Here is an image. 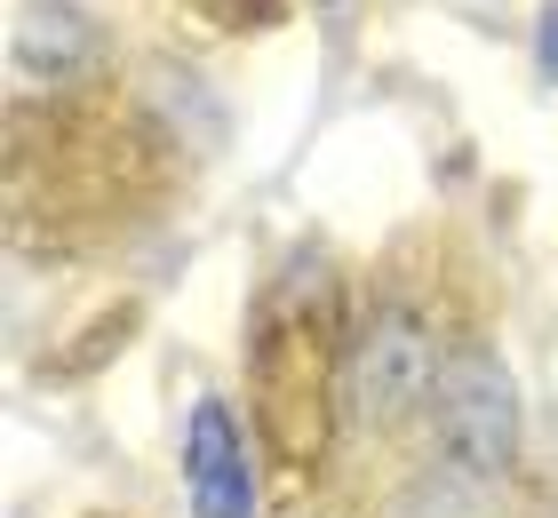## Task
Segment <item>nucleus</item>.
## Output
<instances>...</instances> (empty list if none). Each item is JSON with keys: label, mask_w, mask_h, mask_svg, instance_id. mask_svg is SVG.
<instances>
[{"label": "nucleus", "mask_w": 558, "mask_h": 518, "mask_svg": "<svg viewBox=\"0 0 558 518\" xmlns=\"http://www.w3.org/2000/svg\"><path fill=\"white\" fill-rule=\"evenodd\" d=\"M430 391H439V344H430L423 311L375 303L367 327L351 335V351H343V399H351V414L375 423V431H391V423H408Z\"/></svg>", "instance_id": "1"}, {"label": "nucleus", "mask_w": 558, "mask_h": 518, "mask_svg": "<svg viewBox=\"0 0 558 518\" xmlns=\"http://www.w3.org/2000/svg\"><path fill=\"white\" fill-rule=\"evenodd\" d=\"M439 447L463 479H502L519 455V391L495 351H454L439 368Z\"/></svg>", "instance_id": "2"}, {"label": "nucleus", "mask_w": 558, "mask_h": 518, "mask_svg": "<svg viewBox=\"0 0 558 518\" xmlns=\"http://www.w3.org/2000/svg\"><path fill=\"white\" fill-rule=\"evenodd\" d=\"M184 495H192V518H256V471H247V447H240L223 399H199L192 407Z\"/></svg>", "instance_id": "3"}, {"label": "nucleus", "mask_w": 558, "mask_h": 518, "mask_svg": "<svg viewBox=\"0 0 558 518\" xmlns=\"http://www.w3.org/2000/svg\"><path fill=\"white\" fill-rule=\"evenodd\" d=\"M88 48H96V33H88L81 9H33L16 24V64L24 72H72V64H88Z\"/></svg>", "instance_id": "4"}, {"label": "nucleus", "mask_w": 558, "mask_h": 518, "mask_svg": "<svg viewBox=\"0 0 558 518\" xmlns=\"http://www.w3.org/2000/svg\"><path fill=\"white\" fill-rule=\"evenodd\" d=\"M535 64H543V81H558V0L543 9V24H535Z\"/></svg>", "instance_id": "5"}]
</instances>
